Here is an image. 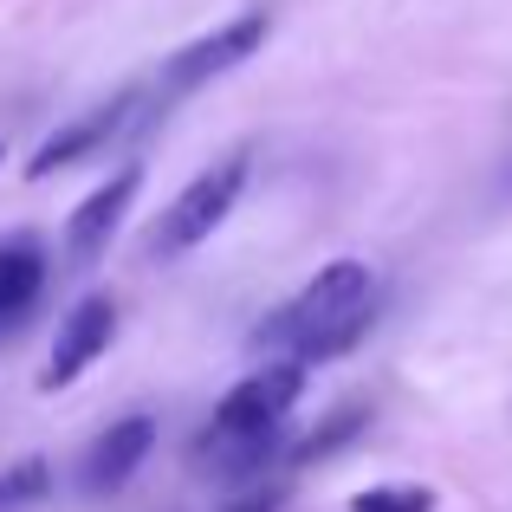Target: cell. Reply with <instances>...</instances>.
Here are the masks:
<instances>
[{
	"instance_id": "6da1fadb",
	"label": "cell",
	"mask_w": 512,
	"mask_h": 512,
	"mask_svg": "<svg viewBox=\"0 0 512 512\" xmlns=\"http://www.w3.org/2000/svg\"><path fill=\"white\" fill-rule=\"evenodd\" d=\"M376 318V279L363 260H331L253 331V344L273 350V357H292V363H325V357H344L350 344H363Z\"/></svg>"
},
{
	"instance_id": "7a4b0ae2",
	"label": "cell",
	"mask_w": 512,
	"mask_h": 512,
	"mask_svg": "<svg viewBox=\"0 0 512 512\" xmlns=\"http://www.w3.org/2000/svg\"><path fill=\"white\" fill-rule=\"evenodd\" d=\"M273 39V13L266 7H247V13H234L227 26H214V33H201V39H188L182 52H169L163 59V72H156V111H169V104H182L188 91H201L208 78H221V72H234V65H247L253 52Z\"/></svg>"
},
{
	"instance_id": "3957f363",
	"label": "cell",
	"mask_w": 512,
	"mask_h": 512,
	"mask_svg": "<svg viewBox=\"0 0 512 512\" xmlns=\"http://www.w3.org/2000/svg\"><path fill=\"white\" fill-rule=\"evenodd\" d=\"M240 188H247V150H227L221 163H208L163 208V221L150 227V253H156V260H182L188 247H201V240H208L214 227L234 214Z\"/></svg>"
},
{
	"instance_id": "277c9868",
	"label": "cell",
	"mask_w": 512,
	"mask_h": 512,
	"mask_svg": "<svg viewBox=\"0 0 512 512\" xmlns=\"http://www.w3.org/2000/svg\"><path fill=\"white\" fill-rule=\"evenodd\" d=\"M305 396V363L273 357L253 376H240L221 402H214V428H234V435H260V428H286L292 402Z\"/></svg>"
},
{
	"instance_id": "5b68a950",
	"label": "cell",
	"mask_w": 512,
	"mask_h": 512,
	"mask_svg": "<svg viewBox=\"0 0 512 512\" xmlns=\"http://www.w3.org/2000/svg\"><path fill=\"white\" fill-rule=\"evenodd\" d=\"M111 338H117V305L104 299V292L78 299L72 312L59 318V338H52V357H46V376H39V389H72L78 376H85L91 363L111 350Z\"/></svg>"
},
{
	"instance_id": "8992f818",
	"label": "cell",
	"mask_w": 512,
	"mask_h": 512,
	"mask_svg": "<svg viewBox=\"0 0 512 512\" xmlns=\"http://www.w3.org/2000/svg\"><path fill=\"white\" fill-rule=\"evenodd\" d=\"M137 104H143V91H137V85H124V91H117L111 104H98V111H85L78 124H65L59 137H46V143H39V156L26 163V175H33V182H46V175H59V169L85 163V156H98L104 143H111L117 130L130 124V111H137Z\"/></svg>"
},
{
	"instance_id": "52a82bcc",
	"label": "cell",
	"mask_w": 512,
	"mask_h": 512,
	"mask_svg": "<svg viewBox=\"0 0 512 512\" xmlns=\"http://www.w3.org/2000/svg\"><path fill=\"white\" fill-rule=\"evenodd\" d=\"M137 188H143V169L130 163V169H117L111 182H98L85 201L72 208V221H65V260L72 266H91L104 247H111V234H117V221H124V208L137 201Z\"/></svg>"
},
{
	"instance_id": "ba28073f",
	"label": "cell",
	"mask_w": 512,
	"mask_h": 512,
	"mask_svg": "<svg viewBox=\"0 0 512 512\" xmlns=\"http://www.w3.org/2000/svg\"><path fill=\"white\" fill-rule=\"evenodd\" d=\"M150 448H156V422H150V415H124V422H111L85 448V461H78V487H85V493L130 487V474L150 461Z\"/></svg>"
},
{
	"instance_id": "9c48e42d",
	"label": "cell",
	"mask_w": 512,
	"mask_h": 512,
	"mask_svg": "<svg viewBox=\"0 0 512 512\" xmlns=\"http://www.w3.org/2000/svg\"><path fill=\"white\" fill-rule=\"evenodd\" d=\"M286 454V428H260V435H234V428H201L195 448H188V461H195V474L208 480H253L266 474V467Z\"/></svg>"
},
{
	"instance_id": "30bf717a",
	"label": "cell",
	"mask_w": 512,
	"mask_h": 512,
	"mask_svg": "<svg viewBox=\"0 0 512 512\" xmlns=\"http://www.w3.org/2000/svg\"><path fill=\"white\" fill-rule=\"evenodd\" d=\"M39 286H46V247L33 234H7L0 240V325H13L39 299Z\"/></svg>"
},
{
	"instance_id": "8fae6325",
	"label": "cell",
	"mask_w": 512,
	"mask_h": 512,
	"mask_svg": "<svg viewBox=\"0 0 512 512\" xmlns=\"http://www.w3.org/2000/svg\"><path fill=\"white\" fill-rule=\"evenodd\" d=\"M363 422H370V409H363V402H350V409L325 415V422H318V428H312L305 441H292V448L279 454V461H286V467H312V461H331L338 448H350V441L363 435Z\"/></svg>"
},
{
	"instance_id": "7c38bea8",
	"label": "cell",
	"mask_w": 512,
	"mask_h": 512,
	"mask_svg": "<svg viewBox=\"0 0 512 512\" xmlns=\"http://www.w3.org/2000/svg\"><path fill=\"white\" fill-rule=\"evenodd\" d=\"M350 512H435V493L428 487H363Z\"/></svg>"
},
{
	"instance_id": "4fadbf2b",
	"label": "cell",
	"mask_w": 512,
	"mask_h": 512,
	"mask_svg": "<svg viewBox=\"0 0 512 512\" xmlns=\"http://www.w3.org/2000/svg\"><path fill=\"white\" fill-rule=\"evenodd\" d=\"M39 493H46V461H20L13 474H0V512L39 500Z\"/></svg>"
},
{
	"instance_id": "5bb4252c",
	"label": "cell",
	"mask_w": 512,
	"mask_h": 512,
	"mask_svg": "<svg viewBox=\"0 0 512 512\" xmlns=\"http://www.w3.org/2000/svg\"><path fill=\"white\" fill-rule=\"evenodd\" d=\"M286 506V480H253L240 500H227V506H214V512H279Z\"/></svg>"
},
{
	"instance_id": "9a60e30c",
	"label": "cell",
	"mask_w": 512,
	"mask_h": 512,
	"mask_svg": "<svg viewBox=\"0 0 512 512\" xmlns=\"http://www.w3.org/2000/svg\"><path fill=\"white\" fill-rule=\"evenodd\" d=\"M0 163H7V143H0Z\"/></svg>"
}]
</instances>
